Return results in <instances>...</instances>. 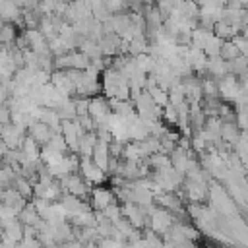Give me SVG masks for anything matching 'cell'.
<instances>
[{"instance_id": "1", "label": "cell", "mask_w": 248, "mask_h": 248, "mask_svg": "<svg viewBox=\"0 0 248 248\" xmlns=\"http://www.w3.org/2000/svg\"><path fill=\"white\" fill-rule=\"evenodd\" d=\"M89 200H91L89 203H91V207H93L95 211H103L107 205H110V203L116 202L112 190H110V188H103V186H95V188H91Z\"/></svg>"}, {"instance_id": "2", "label": "cell", "mask_w": 248, "mask_h": 248, "mask_svg": "<svg viewBox=\"0 0 248 248\" xmlns=\"http://www.w3.org/2000/svg\"><path fill=\"white\" fill-rule=\"evenodd\" d=\"M79 170H81L79 174L83 176V180L89 182V184H101L105 180V172L101 169H97L91 159H81L79 157Z\"/></svg>"}, {"instance_id": "3", "label": "cell", "mask_w": 248, "mask_h": 248, "mask_svg": "<svg viewBox=\"0 0 248 248\" xmlns=\"http://www.w3.org/2000/svg\"><path fill=\"white\" fill-rule=\"evenodd\" d=\"M25 134L29 136V138H33L39 145H45L48 140H50V136L54 134L46 124H43V122H39V120H35L33 124H29L27 126V130H25Z\"/></svg>"}, {"instance_id": "4", "label": "cell", "mask_w": 248, "mask_h": 248, "mask_svg": "<svg viewBox=\"0 0 248 248\" xmlns=\"http://www.w3.org/2000/svg\"><path fill=\"white\" fill-rule=\"evenodd\" d=\"M108 159H110V155H108V143L97 140V141H95V147H93V153H91L93 165H95L97 169H101L103 172H107V169H108Z\"/></svg>"}, {"instance_id": "5", "label": "cell", "mask_w": 248, "mask_h": 248, "mask_svg": "<svg viewBox=\"0 0 248 248\" xmlns=\"http://www.w3.org/2000/svg\"><path fill=\"white\" fill-rule=\"evenodd\" d=\"M2 236H4V240L17 244L23 238V225L19 223V219H14V221L2 225Z\"/></svg>"}, {"instance_id": "6", "label": "cell", "mask_w": 248, "mask_h": 248, "mask_svg": "<svg viewBox=\"0 0 248 248\" xmlns=\"http://www.w3.org/2000/svg\"><path fill=\"white\" fill-rule=\"evenodd\" d=\"M17 219H19V223H21V225H25V227H37V225H39V221H41V215L37 213V209H35L33 202H31V203L27 202V203L21 207V211L17 213Z\"/></svg>"}, {"instance_id": "7", "label": "cell", "mask_w": 248, "mask_h": 248, "mask_svg": "<svg viewBox=\"0 0 248 248\" xmlns=\"http://www.w3.org/2000/svg\"><path fill=\"white\" fill-rule=\"evenodd\" d=\"M236 56H242V54L238 52V48L234 46V43H232V41H223V45H221V48H219V58L225 60V62H231V60H234Z\"/></svg>"}, {"instance_id": "8", "label": "cell", "mask_w": 248, "mask_h": 248, "mask_svg": "<svg viewBox=\"0 0 248 248\" xmlns=\"http://www.w3.org/2000/svg\"><path fill=\"white\" fill-rule=\"evenodd\" d=\"M16 37H17L16 25L10 23V21H4L2 27H0V39H2V45H14Z\"/></svg>"}, {"instance_id": "9", "label": "cell", "mask_w": 248, "mask_h": 248, "mask_svg": "<svg viewBox=\"0 0 248 248\" xmlns=\"http://www.w3.org/2000/svg\"><path fill=\"white\" fill-rule=\"evenodd\" d=\"M103 4H105V8H107L108 14H118V12H122L126 8V2L124 0H103Z\"/></svg>"}, {"instance_id": "10", "label": "cell", "mask_w": 248, "mask_h": 248, "mask_svg": "<svg viewBox=\"0 0 248 248\" xmlns=\"http://www.w3.org/2000/svg\"><path fill=\"white\" fill-rule=\"evenodd\" d=\"M8 151H10V149H8V145H6V143L2 141V138H0V159H2V157H4Z\"/></svg>"}, {"instance_id": "11", "label": "cell", "mask_w": 248, "mask_h": 248, "mask_svg": "<svg viewBox=\"0 0 248 248\" xmlns=\"http://www.w3.org/2000/svg\"><path fill=\"white\" fill-rule=\"evenodd\" d=\"M0 248H17V244H14V242H10V240H4V238H2Z\"/></svg>"}, {"instance_id": "12", "label": "cell", "mask_w": 248, "mask_h": 248, "mask_svg": "<svg viewBox=\"0 0 248 248\" xmlns=\"http://www.w3.org/2000/svg\"><path fill=\"white\" fill-rule=\"evenodd\" d=\"M2 46H4V45H2V39H0V48H2Z\"/></svg>"}, {"instance_id": "13", "label": "cell", "mask_w": 248, "mask_h": 248, "mask_svg": "<svg viewBox=\"0 0 248 248\" xmlns=\"http://www.w3.org/2000/svg\"><path fill=\"white\" fill-rule=\"evenodd\" d=\"M2 23H4V21H2V19H0V27H2Z\"/></svg>"}]
</instances>
